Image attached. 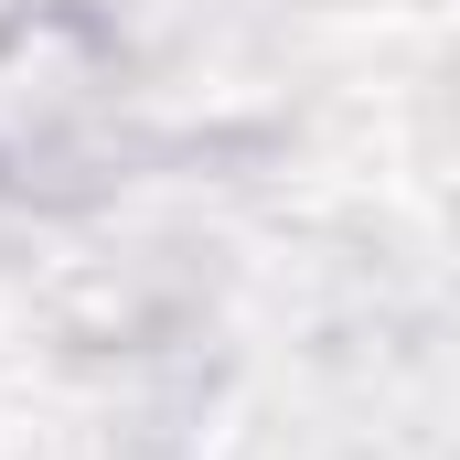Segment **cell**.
<instances>
[{
  "instance_id": "obj_1",
  "label": "cell",
  "mask_w": 460,
  "mask_h": 460,
  "mask_svg": "<svg viewBox=\"0 0 460 460\" xmlns=\"http://www.w3.org/2000/svg\"><path fill=\"white\" fill-rule=\"evenodd\" d=\"M128 161V43L97 11L43 0L0 22V193L86 204Z\"/></svg>"
}]
</instances>
